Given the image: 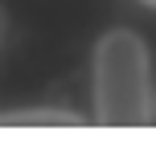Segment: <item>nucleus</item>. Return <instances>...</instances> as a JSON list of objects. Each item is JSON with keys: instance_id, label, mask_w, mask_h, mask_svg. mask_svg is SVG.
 <instances>
[{"instance_id": "obj_1", "label": "nucleus", "mask_w": 156, "mask_h": 148, "mask_svg": "<svg viewBox=\"0 0 156 148\" xmlns=\"http://www.w3.org/2000/svg\"><path fill=\"white\" fill-rule=\"evenodd\" d=\"M94 107L103 128L148 124V45L132 29H111L94 49Z\"/></svg>"}, {"instance_id": "obj_2", "label": "nucleus", "mask_w": 156, "mask_h": 148, "mask_svg": "<svg viewBox=\"0 0 156 148\" xmlns=\"http://www.w3.org/2000/svg\"><path fill=\"white\" fill-rule=\"evenodd\" d=\"M82 119L70 111H12L0 115V128H78Z\"/></svg>"}, {"instance_id": "obj_3", "label": "nucleus", "mask_w": 156, "mask_h": 148, "mask_svg": "<svg viewBox=\"0 0 156 148\" xmlns=\"http://www.w3.org/2000/svg\"><path fill=\"white\" fill-rule=\"evenodd\" d=\"M140 4H148V8H156V0H140Z\"/></svg>"}]
</instances>
